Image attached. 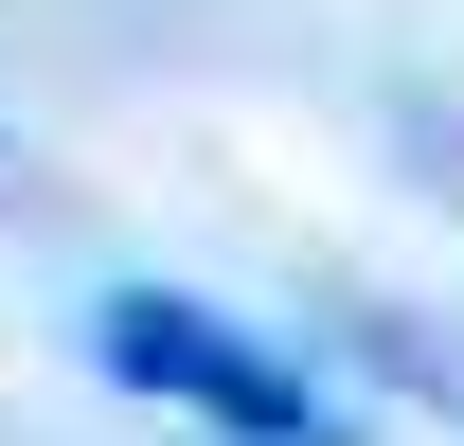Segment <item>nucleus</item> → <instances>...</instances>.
Wrapping results in <instances>:
<instances>
[{
  "label": "nucleus",
  "mask_w": 464,
  "mask_h": 446,
  "mask_svg": "<svg viewBox=\"0 0 464 446\" xmlns=\"http://www.w3.org/2000/svg\"><path fill=\"white\" fill-rule=\"evenodd\" d=\"M90 357H108L125 393L197 411V429H232V446H357L340 411L304 393V357H268L250 322H215L197 286H108V304H90Z\"/></svg>",
  "instance_id": "1"
}]
</instances>
